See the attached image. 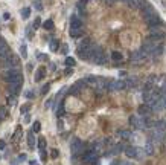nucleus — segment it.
Wrapping results in <instances>:
<instances>
[{"label":"nucleus","instance_id":"obj_7","mask_svg":"<svg viewBox=\"0 0 166 165\" xmlns=\"http://www.w3.org/2000/svg\"><path fill=\"white\" fill-rule=\"evenodd\" d=\"M81 151H84V142H82L81 139H73L72 141V153H73V156L79 155Z\"/></svg>","mask_w":166,"mask_h":165},{"label":"nucleus","instance_id":"obj_46","mask_svg":"<svg viewBox=\"0 0 166 165\" xmlns=\"http://www.w3.org/2000/svg\"><path fill=\"white\" fill-rule=\"evenodd\" d=\"M29 121H31V116H29V115H26V118H25V122H26V124H28V122H29Z\"/></svg>","mask_w":166,"mask_h":165},{"label":"nucleus","instance_id":"obj_33","mask_svg":"<svg viewBox=\"0 0 166 165\" xmlns=\"http://www.w3.org/2000/svg\"><path fill=\"white\" fill-rule=\"evenodd\" d=\"M40 159H41L43 162H46V159H47V155H46V151H44L43 148L40 150Z\"/></svg>","mask_w":166,"mask_h":165},{"label":"nucleus","instance_id":"obj_15","mask_svg":"<svg viewBox=\"0 0 166 165\" xmlns=\"http://www.w3.org/2000/svg\"><path fill=\"white\" fill-rule=\"evenodd\" d=\"M28 145L31 147V148H32V147H35V145H37V141H35V133H34L32 130L28 133Z\"/></svg>","mask_w":166,"mask_h":165},{"label":"nucleus","instance_id":"obj_14","mask_svg":"<svg viewBox=\"0 0 166 165\" xmlns=\"http://www.w3.org/2000/svg\"><path fill=\"white\" fill-rule=\"evenodd\" d=\"M151 112H152V109L149 107V105H148V104H143V105H140V107H139L137 113H139L140 116H148V115L151 113Z\"/></svg>","mask_w":166,"mask_h":165},{"label":"nucleus","instance_id":"obj_35","mask_svg":"<svg viewBox=\"0 0 166 165\" xmlns=\"http://www.w3.org/2000/svg\"><path fill=\"white\" fill-rule=\"evenodd\" d=\"M38 147H40V148H44V147H46V139L44 138H41L38 141Z\"/></svg>","mask_w":166,"mask_h":165},{"label":"nucleus","instance_id":"obj_41","mask_svg":"<svg viewBox=\"0 0 166 165\" xmlns=\"http://www.w3.org/2000/svg\"><path fill=\"white\" fill-rule=\"evenodd\" d=\"M26 98L28 99H32L34 98V92H26Z\"/></svg>","mask_w":166,"mask_h":165},{"label":"nucleus","instance_id":"obj_12","mask_svg":"<svg viewBox=\"0 0 166 165\" xmlns=\"http://www.w3.org/2000/svg\"><path fill=\"white\" fill-rule=\"evenodd\" d=\"M8 89L11 92V95H19L20 93V89H21V82H12V84H9L8 86Z\"/></svg>","mask_w":166,"mask_h":165},{"label":"nucleus","instance_id":"obj_32","mask_svg":"<svg viewBox=\"0 0 166 165\" xmlns=\"http://www.w3.org/2000/svg\"><path fill=\"white\" fill-rule=\"evenodd\" d=\"M32 35H34L32 28H31V26H28V28H26V37H28L29 40H31V38H32Z\"/></svg>","mask_w":166,"mask_h":165},{"label":"nucleus","instance_id":"obj_50","mask_svg":"<svg viewBox=\"0 0 166 165\" xmlns=\"http://www.w3.org/2000/svg\"><path fill=\"white\" fill-rule=\"evenodd\" d=\"M0 40H2V37H0Z\"/></svg>","mask_w":166,"mask_h":165},{"label":"nucleus","instance_id":"obj_44","mask_svg":"<svg viewBox=\"0 0 166 165\" xmlns=\"http://www.w3.org/2000/svg\"><path fill=\"white\" fill-rule=\"evenodd\" d=\"M119 165H133V164L128 162V161H123V162H119Z\"/></svg>","mask_w":166,"mask_h":165},{"label":"nucleus","instance_id":"obj_4","mask_svg":"<svg viewBox=\"0 0 166 165\" xmlns=\"http://www.w3.org/2000/svg\"><path fill=\"white\" fill-rule=\"evenodd\" d=\"M165 37H166V34H165L163 29H160V28L151 29V34L148 35V38H151L152 41H162Z\"/></svg>","mask_w":166,"mask_h":165},{"label":"nucleus","instance_id":"obj_19","mask_svg":"<svg viewBox=\"0 0 166 165\" xmlns=\"http://www.w3.org/2000/svg\"><path fill=\"white\" fill-rule=\"evenodd\" d=\"M111 60H113V61H117V63H119V61H122V60H123V55L121 54V52H117V51H114V52H111Z\"/></svg>","mask_w":166,"mask_h":165},{"label":"nucleus","instance_id":"obj_9","mask_svg":"<svg viewBox=\"0 0 166 165\" xmlns=\"http://www.w3.org/2000/svg\"><path fill=\"white\" fill-rule=\"evenodd\" d=\"M85 84H87L85 80H79V81H76L75 84H73V87L70 89V92H69V93H70V95H76V93H79L82 89H84Z\"/></svg>","mask_w":166,"mask_h":165},{"label":"nucleus","instance_id":"obj_21","mask_svg":"<svg viewBox=\"0 0 166 165\" xmlns=\"http://www.w3.org/2000/svg\"><path fill=\"white\" fill-rule=\"evenodd\" d=\"M125 86L128 87V89H133V87L137 86V80H136V78H128L125 81Z\"/></svg>","mask_w":166,"mask_h":165},{"label":"nucleus","instance_id":"obj_30","mask_svg":"<svg viewBox=\"0 0 166 165\" xmlns=\"http://www.w3.org/2000/svg\"><path fill=\"white\" fill-rule=\"evenodd\" d=\"M29 109H31V104H25V105H21V107H20V113L26 115Z\"/></svg>","mask_w":166,"mask_h":165},{"label":"nucleus","instance_id":"obj_8","mask_svg":"<svg viewBox=\"0 0 166 165\" xmlns=\"http://www.w3.org/2000/svg\"><path fill=\"white\" fill-rule=\"evenodd\" d=\"M9 55H11L9 46H8L6 41L2 38V40H0V60H5V58H8Z\"/></svg>","mask_w":166,"mask_h":165},{"label":"nucleus","instance_id":"obj_51","mask_svg":"<svg viewBox=\"0 0 166 165\" xmlns=\"http://www.w3.org/2000/svg\"><path fill=\"white\" fill-rule=\"evenodd\" d=\"M0 121H2V119H0Z\"/></svg>","mask_w":166,"mask_h":165},{"label":"nucleus","instance_id":"obj_23","mask_svg":"<svg viewBox=\"0 0 166 165\" xmlns=\"http://www.w3.org/2000/svg\"><path fill=\"white\" fill-rule=\"evenodd\" d=\"M85 82H87V84H90L92 87H96L98 78H96V76H87V78H85Z\"/></svg>","mask_w":166,"mask_h":165},{"label":"nucleus","instance_id":"obj_40","mask_svg":"<svg viewBox=\"0 0 166 165\" xmlns=\"http://www.w3.org/2000/svg\"><path fill=\"white\" fill-rule=\"evenodd\" d=\"M104 3H107V5H113V3H116L117 0H102Z\"/></svg>","mask_w":166,"mask_h":165},{"label":"nucleus","instance_id":"obj_42","mask_svg":"<svg viewBox=\"0 0 166 165\" xmlns=\"http://www.w3.org/2000/svg\"><path fill=\"white\" fill-rule=\"evenodd\" d=\"M67 52H69V46L64 44V46H63V54H67Z\"/></svg>","mask_w":166,"mask_h":165},{"label":"nucleus","instance_id":"obj_22","mask_svg":"<svg viewBox=\"0 0 166 165\" xmlns=\"http://www.w3.org/2000/svg\"><path fill=\"white\" fill-rule=\"evenodd\" d=\"M117 134L122 136L123 139H131V136H133V133L128 132V130H119V132H117Z\"/></svg>","mask_w":166,"mask_h":165},{"label":"nucleus","instance_id":"obj_37","mask_svg":"<svg viewBox=\"0 0 166 165\" xmlns=\"http://www.w3.org/2000/svg\"><path fill=\"white\" fill-rule=\"evenodd\" d=\"M64 73H66L67 76H70V75H72V73H73V69H72V67H67L66 70H64Z\"/></svg>","mask_w":166,"mask_h":165},{"label":"nucleus","instance_id":"obj_13","mask_svg":"<svg viewBox=\"0 0 166 165\" xmlns=\"http://www.w3.org/2000/svg\"><path fill=\"white\" fill-rule=\"evenodd\" d=\"M154 145H156V144H154L151 139H148V142H146V145H145V153H146L148 156H152L154 153H156V148H154Z\"/></svg>","mask_w":166,"mask_h":165},{"label":"nucleus","instance_id":"obj_26","mask_svg":"<svg viewBox=\"0 0 166 165\" xmlns=\"http://www.w3.org/2000/svg\"><path fill=\"white\" fill-rule=\"evenodd\" d=\"M8 116V109L6 107H0V119H5Z\"/></svg>","mask_w":166,"mask_h":165},{"label":"nucleus","instance_id":"obj_49","mask_svg":"<svg viewBox=\"0 0 166 165\" xmlns=\"http://www.w3.org/2000/svg\"><path fill=\"white\" fill-rule=\"evenodd\" d=\"M81 2H84V3H87V2H88V0H81Z\"/></svg>","mask_w":166,"mask_h":165},{"label":"nucleus","instance_id":"obj_45","mask_svg":"<svg viewBox=\"0 0 166 165\" xmlns=\"http://www.w3.org/2000/svg\"><path fill=\"white\" fill-rule=\"evenodd\" d=\"M58 155H60V153H58V150H53V151H52V156H53V157H56Z\"/></svg>","mask_w":166,"mask_h":165},{"label":"nucleus","instance_id":"obj_1","mask_svg":"<svg viewBox=\"0 0 166 165\" xmlns=\"http://www.w3.org/2000/svg\"><path fill=\"white\" fill-rule=\"evenodd\" d=\"M2 80L8 84H12V82H23V76L20 73V70L14 67V69H8L2 72Z\"/></svg>","mask_w":166,"mask_h":165},{"label":"nucleus","instance_id":"obj_5","mask_svg":"<svg viewBox=\"0 0 166 165\" xmlns=\"http://www.w3.org/2000/svg\"><path fill=\"white\" fill-rule=\"evenodd\" d=\"M146 25L149 29H156V28H163V20L158 17V14H156L152 17V19H149L146 21Z\"/></svg>","mask_w":166,"mask_h":165},{"label":"nucleus","instance_id":"obj_34","mask_svg":"<svg viewBox=\"0 0 166 165\" xmlns=\"http://www.w3.org/2000/svg\"><path fill=\"white\" fill-rule=\"evenodd\" d=\"M41 26V19L40 17H35V20H34V28H40Z\"/></svg>","mask_w":166,"mask_h":165},{"label":"nucleus","instance_id":"obj_39","mask_svg":"<svg viewBox=\"0 0 166 165\" xmlns=\"http://www.w3.org/2000/svg\"><path fill=\"white\" fill-rule=\"evenodd\" d=\"M5 147H6V142H5L3 139H0V150H3Z\"/></svg>","mask_w":166,"mask_h":165},{"label":"nucleus","instance_id":"obj_27","mask_svg":"<svg viewBox=\"0 0 166 165\" xmlns=\"http://www.w3.org/2000/svg\"><path fill=\"white\" fill-rule=\"evenodd\" d=\"M20 55H21V58H28V51H26V44H21V48H20Z\"/></svg>","mask_w":166,"mask_h":165},{"label":"nucleus","instance_id":"obj_43","mask_svg":"<svg viewBox=\"0 0 166 165\" xmlns=\"http://www.w3.org/2000/svg\"><path fill=\"white\" fill-rule=\"evenodd\" d=\"M9 17H11L9 12H5V14H3V19H5V20H9Z\"/></svg>","mask_w":166,"mask_h":165},{"label":"nucleus","instance_id":"obj_36","mask_svg":"<svg viewBox=\"0 0 166 165\" xmlns=\"http://www.w3.org/2000/svg\"><path fill=\"white\" fill-rule=\"evenodd\" d=\"M49 89H50V84H44V87L41 89V93H43V95H46V93L49 92Z\"/></svg>","mask_w":166,"mask_h":165},{"label":"nucleus","instance_id":"obj_47","mask_svg":"<svg viewBox=\"0 0 166 165\" xmlns=\"http://www.w3.org/2000/svg\"><path fill=\"white\" fill-rule=\"evenodd\" d=\"M29 165H38V164L35 162V161H31V162H29Z\"/></svg>","mask_w":166,"mask_h":165},{"label":"nucleus","instance_id":"obj_24","mask_svg":"<svg viewBox=\"0 0 166 165\" xmlns=\"http://www.w3.org/2000/svg\"><path fill=\"white\" fill-rule=\"evenodd\" d=\"M29 15H31V8H23L21 9V17L23 19H29Z\"/></svg>","mask_w":166,"mask_h":165},{"label":"nucleus","instance_id":"obj_18","mask_svg":"<svg viewBox=\"0 0 166 165\" xmlns=\"http://www.w3.org/2000/svg\"><path fill=\"white\" fill-rule=\"evenodd\" d=\"M44 75H46V69H44V67H38L37 73H35V81L40 82L41 80H43V76H44Z\"/></svg>","mask_w":166,"mask_h":165},{"label":"nucleus","instance_id":"obj_3","mask_svg":"<svg viewBox=\"0 0 166 165\" xmlns=\"http://www.w3.org/2000/svg\"><path fill=\"white\" fill-rule=\"evenodd\" d=\"M92 61L94 64H104L107 61V57H105V52L101 46H96L94 48V52H93V57H92Z\"/></svg>","mask_w":166,"mask_h":165},{"label":"nucleus","instance_id":"obj_25","mask_svg":"<svg viewBox=\"0 0 166 165\" xmlns=\"http://www.w3.org/2000/svg\"><path fill=\"white\" fill-rule=\"evenodd\" d=\"M34 8L37 11H43V2L41 0H34Z\"/></svg>","mask_w":166,"mask_h":165},{"label":"nucleus","instance_id":"obj_16","mask_svg":"<svg viewBox=\"0 0 166 165\" xmlns=\"http://www.w3.org/2000/svg\"><path fill=\"white\" fill-rule=\"evenodd\" d=\"M49 48H50L52 52H56L58 48H60V41H58L56 38H50L49 40Z\"/></svg>","mask_w":166,"mask_h":165},{"label":"nucleus","instance_id":"obj_6","mask_svg":"<svg viewBox=\"0 0 166 165\" xmlns=\"http://www.w3.org/2000/svg\"><path fill=\"white\" fill-rule=\"evenodd\" d=\"M149 55L146 54V52L143 51V49H137V51H134L133 54H131V61H134V63H139V61H142V60H145V58H148Z\"/></svg>","mask_w":166,"mask_h":165},{"label":"nucleus","instance_id":"obj_17","mask_svg":"<svg viewBox=\"0 0 166 165\" xmlns=\"http://www.w3.org/2000/svg\"><path fill=\"white\" fill-rule=\"evenodd\" d=\"M92 44V41H90V38H87V37H84V38H81V41H79V44H78V49H87L88 46Z\"/></svg>","mask_w":166,"mask_h":165},{"label":"nucleus","instance_id":"obj_11","mask_svg":"<svg viewBox=\"0 0 166 165\" xmlns=\"http://www.w3.org/2000/svg\"><path fill=\"white\" fill-rule=\"evenodd\" d=\"M125 155L129 159H136L137 156H140V151L136 148V147H127V148H125Z\"/></svg>","mask_w":166,"mask_h":165},{"label":"nucleus","instance_id":"obj_31","mask_svg":"<svg viewBox=\"0 0 166 165\" xmlns=\"http://www.w3.org/2000/svg\"><path fill=\"white\" fill-rule=\"evenodd\" d=\"M41 130V124L40 122H34V127H32V132L34 133H38Z\"/></svg>","mask_w":166,"mask_h":165},{"label":"nucleus","instance_id":"obj_20","mask_svg":"<svg viewBox=\"0 0 166 165\" xmlns=\"http://www.w3.org/2000/svg\"><path fill=\"white\" fill-rule=\"evenodd\" d=\"M82 29H70V37H73V38H79L82 37Z\"/></svg>","mask_w":166,"mask_h":165},{"label":"nucleus","instance_id":"obj_38","mask_svg":"<svg viewBox=\"0 0 166 165\" xmlns=\"http://www.w3.org/2000/svg\"><path fill=\"white\" fill-rule=\"evenodd\" d=\"M26 157H28V156H26V153H21V155L19 156V161L23 162V161H26Z\"/></svg>","mask_w":166,"mask_h":165},{"label":"nucleus","instance_id":"obj_29","mask_svg":"<svg viewBox=\"0 0 166 165\" xmlns=\"http://www.w3.org/2000/svg\"><path fill=\"white\" fill-rule=\"evenodd\" d=\"M43 28H44V29H49V31H50V29L53 28V21H52V20H46V21L43 23Z\"/></svg>","mask_w":166,"mask_h":165},{"label":"nucleus","instance_id":"obj_48","mask_svg":"<svg viewBox=\"0 0 166 165\" xmlns=\"http://www.w3.org/2000/svg\"><path fill=\"white\" fill-rule=\"evenodd\" d=\"M121 2H123V3H128V0H121Z\"/></svg>","mask_w":166,"mask_h":165},{"label":"nucleus","instance_id":"obj_10","mask_svg":"<svg viewBox=\"0 0 166 165\" xmlns=\"http://www.w3.org/2000/svg\"><path fill=\"white\" fill-rule=\"evenodd\" d=\"M70 29H82V19L81 17H72L70 19Z\"/></svg>","mask_w":166,"mask_h":165},{"label":"nucleus","instance_id":"obj_28","mask_svg":"<svg viewBox=\"0 0 166 165\" xmlns=\"http://www.w3.org/2000/svg\"><path fill=\"white\" fill-rule=\"evenodd\" d=\"M64 63H66L67 66L73 67V66H75V58H73V57H67V58H66V61H64Z\"/></svg>","mask_w":166,"mask_h":165},{"label":"nucleus","instance_id":"obj_2","mask_svg":"<svg viewBox=\"0 0 166 165\" xmlns=\"http://www.w3.org/2000/svg\"><path fill=\"white\" fill-rule=\"evenodd\" d=\"M82 161L88 165H96L99 161V153H96L94 150H84L82 151Z\"/></svg>","mask_w":166,"mask_h":165}]
</instances>
